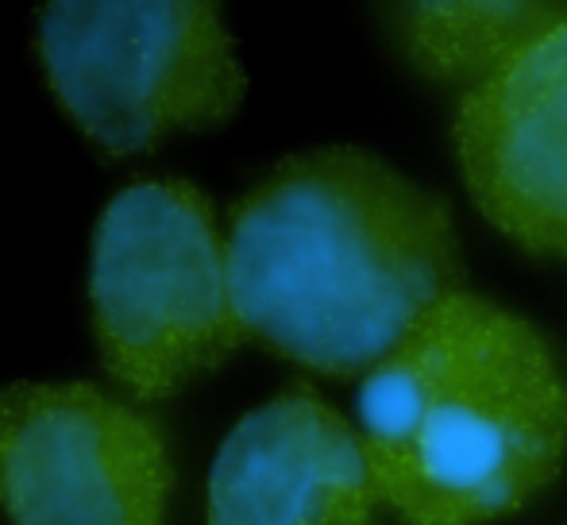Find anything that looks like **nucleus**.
<instances>
[{
  "label": "nucleus",
  "mask_w": 567,
  "mask_h": 525,
  "mask_svg": "<svg viewBox=\"0 0 567 525\" xmlns=\"http://www.w3.org/2000/svg\"><path fill=\"white\" fill-rule=\"evenodd\" d=\"M247 340L317 375H371L463 290L449 197L374 151L332 143L270 166L228 220Z\"/></svg>",
  "instance_id": "f257e3e1"
},
{
  "label": "nucleus",
  "mask_w": 567,
  "mask_h": 525,
  "mask_svg": "<svg viewBox=\"0 0 567 525\" xmlns=\"http://www.w3.org/2000/svg\"><path fill=\"white\" fill-rule=\"evenodd\" d=\"M359 436L405 525H486L560 480L567 383L537 325L455 290L363 379Z\"/></svg>",
  "instance_id": "f03ea898"
},
{
  "label": "nucleus",
  "mask_w": 567,
  "mask_h": 525,
  "mask_svg": "<svg viewBox=\"0 0 567 525\" xmlns=\"http://www.w3.org/2000/svg\"><path fill=\"white\" fill-rule=\"evenodd\" d=\"M93 332L127 402H163L247 340L231 301L228 233L182 178H140L93 233Z\"/></svg>",
  "instance_id": "7ed1b4c3"
},
{
  "label": "nucleus",
  "mask_w": 567,
  "mask_h": 525,
  "mask_svg": "<svg viewBox=\"0 0 567 525\" xmlns=\"http://www.w3.org/2000/svg\"><path fill=\"white\" fill-rule=\"evenodd\" d=\"M35 51L66 116L113 158L220 128L247 90L220 8L202 0L43 4Z\"/></svg>",
  "instance_id": "20e7f679"
},
{
  "label": "nucleus",
  "mask_w": 567,
  "mask_h": 525,
  "mask_svg": "<svg viewBox=\"0 0 567 525\" xmlns=\"http://www.w3.org/2000/svg\"><path fill=\"white\" fill-rule=\"evenodd\" d=\"M174 464L158 418L93 383L0 391V511L12 525H163Z\"/></svg>",
  "instance_id": "39448f33"
},
{
  "label": "nucleus",
  "mask_w": 567,
  "mask_h": 525,
  "mask_svg": "<svg viewBox=\"0 0 567 525\" xmlns=\"http://www.w3.org/2000/svg\"><path fill=\"white\" fill-rule=\"evenodd\" d=\"M452 143L478 213L533 256L567 259V12L463 90Z\"/></svg>",
  "instance_id": "423d86ee"
},
{
  "label": "nucleus",
  "mask_w": 567,
  "mask_h": 525,
  "mask_svg": "<svg viewBox=\"0 0 567 525\" xmlns=\"http://www.w3.org/2000/svg\"><path fill=\"white\" fill-rule=\"evenodd\" d=\"M382 506L363 436L293 379L231 425L209 475L205 525H374Z\"/></svg>",
  "instance_id": "0eeeda50"
},
{
  "label": "nucleus",
  "mask_w": 567,
  "mask_h": 525,
  "mask_svg": "<svg viewBox=\"0 0 567 525\" xmlns=\"http://www.w3.org/2000/svg\"><path fill=\"white\" fill-rule=\"evenodd\" d=\"M560 16L564 8L556 4H410L398 16V35L425 78L475 90Z\"/></svg>",
  "instance_id": "6e6552de"
}]
</instances>
